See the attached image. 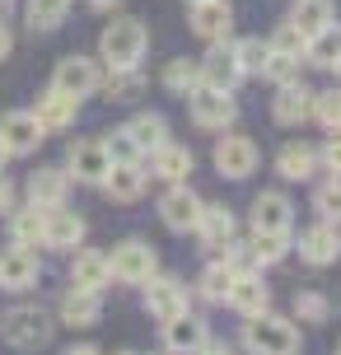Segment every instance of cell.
Here are the masks:
<instances>
[{
    "mask_svg": "<svg viewBox=\"0 0 341 355\" xmlns=\"http://www.w3.org/2000/svg\"><path fill=\"white\" fill-rule=\"evenodd\" d=\"M145 52H150V33H145V24L136 15H117L98 37V56L112 71H136Z\"/></svg>",
    "mask_w": 341,
    "mask_h": 355,
    "instance_id": "cell-1",
    "label": "cell"
},
{
    "mask_svg": "<svg viewBox=\"0 0 341 355\" xmlns=\"http://www.w3.org/2000/svg\"><path fill=\"white\" fill-rule=\"evenodd\" d=\"M243 346L252 355H299V327L276 313H252L243 327Z\"/></svg>",
    "mask_w": 341,
    "mask_h": 355,
    "instance_id": "cell-2",
    "label": "cell"
},
{
    "mask_svg": "<svg viewBox=\"0 0 341 355\" xmlns=\"http://www.w3.org/2000/svg\"><path fill=\"white\" fill-rule=\"evenodd\" d=\"M52 332H56L52 318H47L42 309H28V304H24V309H10L5 322H0V337L10 341L15 351H37V346L52 341Z\"/></svg>",
    "mask_w": 341,
    "mask_h": 355,
    "instance_id": "cell-3",
    "label": "cell"
},
{
    "mask_svg": "<svg viewBox=\"0 0 341 355\" xmlns=\"http://www.w3.org/2000/svg\"><path fill=\"white\" fill-rule=\"evenodd\" d=\"M108 266H112V281L145 285L159 271V257H155V248H150L145 239H126V243H117V248L108 252Z\"/></svg>",
    "mask_w": 341,
    "mask_h": 355,
    "instance_id": "cell-4",
    "label": "cell"
},
{
    "mask_svg": "<svg viewBox=\"0 0 341 355\" xmlns=\"http://www.w3.org/2000/svg\"><path fill=\"white\" fill-rule=\"evenodd\" d=\"M187 98H192V122L206 126V131H225V126H234V117H238V103H234L229 89L197 85Z\"/></svg>",
    "mask_w": 341,
    "mask_h": 355,
    "instance_id": "cell-5",
    "label": "cell"
},
{
    "mask_svg": "<svg viewBox=\"0 0 341 355\" xmlns=\"http://www.w3.org/2000/svg\"><path fill=\"white\" fill-rule=\"evenodd\" d=\"M52 89H61V94H71V98H89V94H98L103 89V71H98V61H89V56H61L56 61V75H52Z\"/></svg>",
    "mask_w": 341,
    "mask_h": 355,
    "instance_id": "cell-6",
    "label": "cell"
},
{
    "mask_svg": "<svg viewBox=\"0 0 341 355\" xmlns=\"http://www.w3.org/2000/svg\"><path fill=\"white\" fill-rule=\"evenodd\" d=\"M85 234H89V225H85L75 211H66V206H47V215H42V243H47V248L75 252L80 243H85Z\"/></svg>",
    "mask_w": 341,
    "mask_h": 355,
    "instance_id": "cell-7",
    "label": "cell"
},
{
    "mask_svg": "<svg viewBox=\"0 0 341 355\" xmlns=\"http://www.w3.org/2000/svg\"><path fill=\"white\" fill-rule=\"evenodd\" d=\"M201 215V196L187 187V182H168V192L159 196V220L168 225L173 234H187L192 225H197Z\"/></svg>",
    "mask_w": 341,
    "mask_h": 355,
    "instance_id": "cell-8",
    "label": "cell"
},
{
    "mask_svg": "<svg viewBox=\"0 0 341 355\" xmlns=\"http://www.w3.org/2000/svg\"><path fill=\"white\" fill-rule=\"evenodd\" d=\"M257 159H262V155H257L252 136H238V131H234V136H220L216 141V168L225 178H234V182H238V178H252Z\"/></svg>",
    "mask_w": 341,
    "mask_h": 355,
    "instance_id": "cell-9",
    "label": "cell"
},
{
    "mask_svg": "<svg viewBox=\"0 0 341 355\" xmlns=\"http://www.w3.org/2000/svg\"><path fill=\"white\" fill-rule=\"evenodd\" d=\"M182 309H187V290H182L178 276H150L145 281V313L150 318L168 322V318H178Z\"/></svg>",
    "mask_w": 341,
    "mask_h": 355,
    "instance_id": "cell-10",
    "label": "cell"
},
{
    "mask_svg": "<svg viewBox=\"0 0 341 355\" xmlns=\"http://www.w3.org/2000/svg\"><path fill=\"white\" fill-rule=\"evenodd\" d=\"M42 276V262H37V248H10L0 252V290H28V285Z\"/></svg>",
    "mask_w": 341,
    "mask_h": 355,
    "instance_id": "cell-11",
    "label": "cell"
},
{
    "mask_svg": "<svg viewBox=\"0 0 341 355\" xmlns=\"http://www.w3.org/2000/svg\"><path fill=\"white\" fill-rule=\"evenodd\" d=\"M108 168H112V159H108V150H103V141H75L71 155H66V173L75 182H103Z\"/></svg>",
    "mask_w": 341,
    "mask_h": 355,
    "instance_id": "cell-12",
    "label": "cell"
},
{
    "mask_svg": "<svg viewBox=\"0 0 341 355\" xmlns=\"http://www.w3.org/2000/svg\"><path fill=\"white\" fill-rule=\"evenodd\" d=\"M290 225H295V206H290L286 192H257L252 196V230L290 234Z\"/></svg>",
    "mask_w": 341,
    "mask_h": 355,
    "instance_id": "cell-13",
    "label": "cell"
},
{
    "mask_svg": "<svg viewBox=\"0 0 341 355\" xmlns=\"http://www.w3.org/2000/svg\"><path fill=\"white\" fill-rule=\"evenodd\" d=\"M299 252H304L308 266H332L341 257V230L332 220H318L313 230L299 234Z\"/></svg>",
    "mask_w": 341,
    "mask_h": 355,
    "instance_id": "cell-14",
    "label": "cell"
},
{
    "mask_svg": "<svg viewBox=\"0 0 341 355\" xmlns=\"http://www.w3.org/2000/svg\"><path fill=\"white\" fill-rule=\"evenodd\" d=\"M42 126H37L33 112H5L0 117V141H5V150L10 155H33L37 145H42Z\"/></svg>",
    "mask_w": 341,
    "mask_h": 355,
    "instance_id": "cell-15",
    "label": "cell"
},
{
    "mask_svg": "<svg viewBox=\"0 0 341 355\" xmlns=\"http://www.w3.org/2000/svg\"><path fill=\"white\" fill-rule=\"evenodd\" d=\"M192 230L201 234V248L206 252H225L234 243V211L229 206H201Z\"/></svg>",
    "mask_w": 341,
    "mask_h": 355,
    "instance_id": "cell-16",
    "label": "cell"
},
{
    "mask_svg": "<svg viewBox=\"0 0 341 355\" xmlns=\"http://www.w3.org/2000/svg\"><path fill=\"white\" fill-rule=\"evenodd\" d=\"M206 337H211L206 322H201L197 313H187V309H182L178 318L164 322V341H168V351H173V355H197L201 346H206Z\"/></svg>",
    "mask_w": 341,
    "mask_h": 355,
    "instance_id": "cell-17",
    "label": "cell"
},
{
    "mask_svg": "<svg viewBox=\"0 0 341 355\" xmlns=\"http://www.w3.org/2000/svg\"><path fill=\"white\" fill-rule=\"evenodd\" d=\"M234 28V10L225 0H192V33L206 37V42H220L229 37Z\"/></svg>",
    "mask_w": 341,
    "mask_h": 355,
    "instance_id": "cell-18",
    "label": "cell"
},
{
    "mask_svg": "<svg viewBox=\"0 0 341 355\" xmlns=\"http://www.w3.org/2000/svg\"><path fill=\"white\" fill-rule=\"evenodd\" d=\"M108 281H112L108 252H98V248H75V257H71V285H80V290H103Z\"/></svg>",
    "mask_w": 341,
    "mask_h": 355,
    "instance_id": "cell-19",
    "label": "cell"
},
{
    "mask_svg": "<svg viewBox=\"0 0 341 355\" xmlns=\"http://www.w3.org/2000/svg\"><path fill=\"white\" fill-rule=\"evenodd\" d=\"M238 80H243V71H238V61H234V47H225V42H216L211 52H206V61H201V85L211 89H238Z\"/></svg>",
    "mask_w": 341,
    "mask_h": 355,
    "instance_id": "cell-20",
    "label": "cell"
},
{
    "mask_svg": "<svg viewBox=\"0 0 341 355\" xmlns=\"http://www.w3.org/2000/svg\"><path fill=\"white\" fill-rule=\"evenodd\" d=\"M75 112H80V98H71V94H61V89H47L42 98H37L33 117L42 131H66V126L75 122Z\"/></svg>",
    "mask_w": 341,
    "mask_h": 355,
    "instance_id": "cell-21",
    "label": "cell"
},
{
    "mask_svg": "<svg viewBox=\"0 0 341 355\" xmlns=\"http://www.w3.org/2000/svg\"><path fill=\"white\" fill-rule=\"evenodd\" d=\"M308 107H313V94H308L299 80H290V85L276 89V103H271V117L281 126H299L308 122Z\"/></svg>",
    "mask_w": 341,
    "mask_h": 355,
    "instance_id": "cell-22",
    "label": "cell"
},
{
    "mask_svg": "<svg viewBox=\"0 0 341 355\" xmlns=\"http://www.w3.org/2000/svg\"><path fill=\"white\" fill-rule=\"evenodd\" d=\"M98 318H103L98 290H80V285H71L66 300H61V322H66V327H94Z\"/></svg>",
    "mask_w": 341,
    "mask_h": 355,
    "instance_id": "cell-23",
    "label": "cell"
},
{
    "mask_svg": "<svg viewBox=\"0 0 341 355\" xmlns=\"http://www.w3.org/2000/svg\"><path fill=\"white\" fill-rule=\"evenodd\" d=\"M66 192H71V173L66 168H37L33 178H28V201L33 206H61L66 201Z\"/></svg>",
    "mask_w": 341,
    "mask_h": 355,
    "instance_id": "cell-24",
    "label": "cell"
},
{
    "mask_svg": "<svg viewBox=\"0 0 341 355\" xmlns=\"http://www.w3.org/2000/svg\"><path fill=\"white\" fill-rule=\"evenodd\" d=\"M229 309H238L243 318H252V313H267V304H271V295H267V285H262V276L252 271V276H234V285H229Z\"/></svg>",
    "mask_w": 341,
    "mask_h": 355,
    "instance_id": "cell-25",
    "label": "cell"
},
{
    "mask_svg": "<svg viewBox=\"0 0 341 355\" xmlns=\"http://www.w3.org/2000/svg\"><path fill=\"white\" fill-rule=\"evenodd\" d=\"M103 192L112 196V201H141L145 196V173L141 164H112L108 173H103Z\"/></svg>",
    "mask_w": 341,
    "mask_h": 355,
    "instance_id": "cell-26",
    "label": "cell"
},
{
    "mask_svg": "<svg viewBox=\"0 0 341 355\" xmlns=\"http://www.w3.org/2000/svg\"><path fill=\"white\" fill-rule=\"evenodd\" d=\"M290 24H295L304 37H313V33H323V28L337 24V5H332V0H295Z\"/></svg>",
    "mask_w": 341,
    "mask_h": 355,
    "instance_id": "cell-27",
    "label": "cell"
},
{
    "mask_svg": "<svg viewBox=\"0 0 341 355\" xmlns=\"http://www.w3.org/2000/svg\"><path fill=\"white\" fill-rule=\"evenodd\" d=\"M150 159H155V178H164V182H182V178L192 173V150H187V145L164 141Z\"/></svg>",
    "mask_w": 341,
    "mask_h": 355,
    "instance_id": "cell-28",
    "label": "cell"
},
{
    "mask_svg": "<svg viewBox=\"0 0 341 355\" xmlns=\"http://www.w3.org/2000/svg\"><path fill=\"white\" fill-rule=\"evenodd\" d=\"M126 136L141 145V155H155V150L168 141V122H164L159 112H141V117L126 122Z\"/></svg>",
    "mask_w": 341,
    "mask_h": 355,
    "instance_id": "cell-29",
    "label": "cell"
},
{
    "mask_svg": "<svg viewBox=\"0 0 341 355\" xmlns=\"http://www.w3.org/2000/svg\"><path fill=\"white\" fill-rule=\"evenodd\" d=\"M276 168H281V178H290V182H304V178H313V168H318V155H313L304 141H290L286 150L276 155Z\"/></svg>",
    "mask_w": 341,
    "mask_h": 355,
    "instance_id": "cell-30",
    "label": "cell"
},
{
    "mask_svg": "<svg viewBox=\"0 0 341 355\" xmlns=\"http://www.w3.org/2000/svg\"><path fill=\"white\" fill-rule=\"evenodd\" d=\"M42 206H24V211H10V239H15L19 248H37L42 243Z\"/></svg>",
    "mask_w": 341,
    "mask_h": 355,
    "instance_id": "cell-31",
    "label": "cell"
},
{
    "mask_svg": "<svg viewBox=\"0 0 341 355\" xmlns=\"http://www.w3.org/2000/svg\"><path fill=\"white\" fill-rule=\"evenodd\" d=\"M66 10H71V0H28L24 19H28L33 33H56L66 24Z\"/></svg>",
    "mask_w": 341,
    "mask_h": 355,
    "instance_id": "cell-32",
    "label": "cell"
},
{
    "mask_svg": "<svg viewBox=\"0 0 341 355\" xmlns=\"http://www.w3.org/2000/svg\"><path fill=\"white\" fill-rule=\"evenodd\" d=\"M248 252L257 266H276L281 257L290 252V234H267V230H252L248 239Z\"/></svg>",
    "mask_w": 341,
    "mask_h": 355,
    "instance_id": "cell-33",
    "label": "cell"
},
{
    "mask_svg": "<svg viewBox=\"0 0 341 355\" xmlns=\"http://www.w3.org/2000/svg\"><path fill=\"white\" fill-rule=\"evenodd\" d=\"M337 52H341V33H337V24H332V28H323V33H313V37H308L304 61H308V66H318V71H332Z\"/></svg>",
    "mask_w": 341,
    "mask_h": 355,
    "instance_id": "cell-34",
    "label": "cell"
},
{
    "mask_svg": "<svg viewBox=\"0 0 341 355\" xmlns=\"http://www.w3.org/2000/svg\"><path fill=\"white\" fill-rule=\"evenodd\" d=\"M197 85H201V61L178 56V61L164 66V89H168V94H192Z\"/></svg>",
    "mask_w": 341,
    "mask_h": 355,
    "instance_id": "cell-35",
    "label": "cell"
},
{
    "mask_svg": "<svg viewBox=\"0 0 341 355\" xmlns=\"http://www.w3.org/2000/svg\"><path fill=\"white\" fill-rule=\"evenodd\" d=\"M229 285H234V271L225 262H211L206 271H201V281H197V290L206 295L211 304H225L229 300Z\"/></svg>",
    "mask_w": 341,
    "mask_h": 355,
    "instance_id": "cell-36",
    "label": "cell"
},
{
    "mask_svg": "<svg viewBox=\"0 0 341 355\" xmlns=\"http://www.w3.org/2000/svg\"><path fill=\"white\" fill-rule=\"evenodd\" d=\"M267 42L262 37H238L234 42V61H238V71L243 75H262V66H267Z\"/></svg>",
    "mask_w": 341,
    "mask_h": 355,
    "instance_id": "cell-37",
    "label": "cell"
},
{
    "mask_svg": "<svg viewBox=\"0 0 341 355\" xmlns=\"http://www.w3.org/2000/svg\"><path fill=\"white\" fill-rule=\"evenodd\" d=\"M308 117L323 126V131H341V89L313 94V107H308Z\"/></svg>",
    "mask_w": 341,
    "mask_h": 355,
    "instance_id": "cell-38",
    "label": "cell"
},
{
    "mask_svg": "<svg viewBox=\"0 0 341 355\" xmlns=\"http://www.w3.org/2000/svg\"><path fill=\"white\" fill-rule=\"evenodd\" d=\"M271 52H286V56H299V61H304V47H308V37L299 33V28H295V24H281V28H276V33H271V42H267Z\"/></svg>",
    "mask_w": 341,
    "mask_h": 355,
    "instance_id": "cell-39",
    "label": "cell"
},
{
    "mask_svg": "<svg viewBox=\"0 0 341 355\" xmlns=\"http://www.w3.org/2000/svg\"><path fill=\"white\" fill-rule=\"evenodd\" d=\"M103 150H108L112 164H141V145L126 136V126H122V131H112V136H103Z\"/></svg>",
    "mask_w": 341,
    "mask_h": 355,
    "instance_id": "cell-40",
    "label": "cell"
},
{
    "mask_svg": "<svg viewBox=\"0 0 341 355\" xmlns=\"http://www.w3.org/2000/svg\"><path fill=\"white\" fill-rule=\"evenodd\" d=\"M313 211L323 215V220H332V225L341 220V178H337V173H332V182H323V187H318V196H313Z\"/></svg>",
    "mask_w": 341,
    "mask_h": 355,
    "instance_id": "cell-41",
    "label": "cell"
},
{
    "mask_svg": "<svg viewBox=\"0 0 341 355\" xmlns=\"http://www.w3.org/2000/svg\"><path fill=\"white\" fill-rule=\"evenodd\" d=\"M267 80L276 85H290V80H299V56H286V52H267V66H262Z\"/></svg>",
    "mask_w": 341,
    "mask_h": 355,
    "instance_id": "cell-42",
    "label": "cell"
},
{
    "mask_svg": "<svg viewBox=\"0 0 341 355\" xmlns=\"http://www.w3.org/2000/svg\"><path fill=\"white\" fill-rule=\"evenodd\" d=\"M295 318H299V322H323L327 318V300H323V295H313V290L295 295Z\"/></svg>",
    "mask_w": 341,
    "mask_h": 355,
    "instance_id": "cell-43",
    "label": "cell"
},
{
    "mask_svg": "<svg viewBox=\"0 0 341 355\" xmlns=\"http://www.w3.org/2000/svg\"><path fill=\"white\" fill-rule=\"evenodd\" d=\"M136 71H112V80H108V94L112 98H126V94H136Z\"/></svg>",
    "mask_w": 341,
    "mask_h": 355,
    "instance_id": "cell-44",
    "label": "cell"
},
{
    "mask_svg": "<svg viewBox=\"0 0 341 355\" xmlns=\"http://www.w3.org/2000/svg\"><path fill=\"white\" fill-rule=\"evenodd\" d=\"M327 136H332V141L323 145V164H327V168H332V173L341 178V131H327Z\"/></svg>",
    "mask_w": 341,
    "mask_h": 355,
    "instance_id": "cell-45",
    "label": "cell"
},
{
    "mask_svg": "<svg viewBox=\"0 0 341 355\" xmlns=\"http://www.w3.org/2000/svg\"><path fill=\"white\" fill-rule=\"evenodd\" d=\"M10 211H15V182L0 173V215H10Z\"/></svg>",
    "mask_w": 341,
    "mask_h": 355,
    "instance_id": "cell-46",
    "label": "cell"
},
{
    "mask_svg": "<svg viewBox=\"0 0 341 355\" xmlns=\"http://www.w3.org/2000/svg\"><path fill=\"white\" fill-rule=\"evenodd\" d=\"M10 47H15V33H10V24L0 19V56H10Z\"/></svg>",
    "mask_w": 341,
    "mask_h": 355,
    "instance_id": "cell-47",
    "label": "cell"
},
{
    "mask_svg": "<svg viewBox=\"0 0 341 355\" xmlns=\"http://www.w3.org/2000/svg\"><path fill=\"white\" fill-rule=\"evenodd\" d=\"M197 355H234V351H229V346H220V341H211V337H206V346H201Z\"/></svg>",
    "mask_w": 341,
    "mask_h": 355,
    "instance_id": "cell-48",
    "label": "cell"
},
{
    "mask_svg": "<svg viewBox=\"0 0 341 355\" xmlns=\"http://www.w3.org/2000/svg\"><path fill=\"white\" fill-rule=\"evenodd\" d=\"M122 0H89V10H98V15H108V10H117Z\"/></svg>",
    "mask_w": 341,
    "mask_h": 355,
    "instance_id": "cell-49",
    "label": "cell"
},
{
    "mask_svg": "<svg viewBox=\"0 0 341 355\" xmlns=\"http://www.w3.org/2000/svg\"><path fill=\"white\" fill-rule=\"evenodd\" d=\"M66 355H103V351H98V346H71Z\"/></svg>",
    "mask_w": 341,
    "mask_h": 355,
    "instance_id": "cell-50",
    "label": "cell"
},
{
    "mask_svg": "<svg viewBox=\"0 0 341 355\" xmlns=\"http://www.w3.org/2000/svg\"><path fill=\"white\" fill-rule=\"evenodd\" d=\"M5 164H10V150H5V141H0V168H5Z\"/></svg>",
    "mask_w": 341,
    "mask_h": 355,
    "instance_id": "cell-51",
    "label": "cell"
},
{
    "mask_svg": "<svg viewBox=\"0 0 341 355\" xmlns=\"http://www.w3.org/2000/svg\"><path fill=\"white\" fill-rule=\"evenodd\" d=\"M332 71H337V75H341V52H337V61H332Z\"/></svg>",
    "mask_w": 341,
    "mask_h": 355,
    "instance_id": "cell-52",
    "label": "cell"
},
{
    "mask_svg": "<svg viewBox=\"0 0 341 355\" xmlns=\"http://www.w3.org/2000/svg\"><path fill=\"white\" fill-rule=\"evenodd\" d=\"M112 355H136V351H112Z\"/></svg>",
    "mask_w": 341,
    "mask_h": 355,
    "instance_id": "cell-53",
    "label": "cell"
},
{
    "mask_svg": "<svg viewBox=\"0 0 341 355\" xmlns=\"http://www.w3.org/2000/svg\"><path fill=\"white\" fill-rule=\"evenodd\" d=\"M337 355H341V346H337Z\"/></svg>",
    "mask_w": 341,
    "mask_h": 355,
    "instance_id": "cell-54",
    "label": "cell"
},
{
    "mask_svg": "<svg viewBox=\"0 0 341 355\" xmlns=\"http://www.w3.org/2000/svg\"><path fill=\"white\" fill-rule=\"evenodd\" d=\"M0 5H5V0H0Z\"/></svg>",
    "mask_w": 341,
    "mask_h": 355,
    "instance_id": "cell-55",
    "label": "cell"
}]
</instances>
